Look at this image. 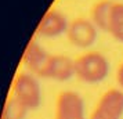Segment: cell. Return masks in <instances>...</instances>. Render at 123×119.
<instances>
[{"label": "cell", "mask_w": 123, "mask_h": 119, "mask_svg": "<svg viewBox=\"0 0 123 119\" xmlns=\"http://www.w3.org/2000/svg\"><path fill=\"white\" fill-rule=\"evenodd\" d=\"M109 61L98 51H89L75 60V76L83 83L95 85L106 79Z\"/></svg>", "instance_id": "6da1fadb"}, {"label": "cell", "mask_w": 123, "mask_h": 119, "mask_svg": "<svg viewBox=\"0 0 123 119\" xmlns=\"http://www.w3.org/2000/svg\"><path fill=\"white\" fill-rule=\"evenodd\" d=\"M11 96L21 104H24L29 111L36 109L42 104V98H43L42 86H40L37 76L28 71H22L17 74L12 82Z\"/></svg>", "instance_id": "7a4b0ae2"}, {"label": "cell", "mask_w": 123, "mask_h": 119, "mask_svg": "<svg viewBox=\"0 0 123 119\" xmlns=\"http://www.w3.org/2000/svg\"><path fill=\"white\" fill-rule=\"evenodd\" d=\"M69 43L78 49H89L98 38V28L90 18H75L69 22L67 31Z\"/></svg>", "instance_id": "3957f363"}, {"label": "cell", "mask_w": 123, "mask_h": 119, "mask_svg": "<svg viewBox=\"0 0 123 119\" xmlns=\"http://www.w3.org/2000/svg\"><path fill=\"white\" fill-rule=\"evenodd\" d=\"M55 119H87L84 101L76 91H61L55 101Z\"/></svg>", "instance_id": "277c9868"}, {"label": "cell", "mask_w": 123, "mask_h": 119, "mask_svg": "<svg viewBox=\"0 0 123 119\" xmlns=\"http://www.w3.org/2000/svg\"><path fill=\"white\" fill-rule=\"evenodd\" d=\"M123 116V91L111 89L102 94L90 119H122Z\"/></svg>", "instance_id": "5b68a950"}, {"label": "cell", "mask_w": 123, "mask_h": 119, "mask_svg": "<svg viewBox=\"0 0 123 119\" xmlns=\"http://www.w3.org/2000/svg\"><path fill=\"white\" fill-rule=\"evenodd\" d=\"M75 76V60L62 54L50 56L40 78L55 82H68Z\"/></svg>", "instance_id": "8992f818"}, {"label": "cell", "mask_w": 123, "mask_h": 119, "mask_svg": "<svg viewBox=\"0 0 123 119\" xmlns=\"http://www.w3.org/2000/svg\"><path fill=\"white\" fill-rule=\"evenodd\" d=\"M69 21L58 10H50L42 18L36 33L46 39H55L62 35H67Z\"/></svg>", "instance_id": "52a82bcc"}, {"label": "cell", "mask_w": 123, "mask_h": 119, "mask_svg": "<svg viewBox=\"0 0 123 119\" xmlns=\"http://www.w3.org/2000/svg\"><path fill=\"white\" fill-rule=\"evenodd\" d=\"M49 58H50V54L36 40H31L29 44L26 46L25 51H24L22 64L25 65L28 72L40 78L46 68V65H47Z\"/></svg>", "instance_id": "ba28073f"}, {"label": "cell", "mask_w": 123, "mask_h": 119, "mask_svg": "<svg viewBox=\"0 0 123 119\" xmlns=\"http://www.w3.org/2000/svg\"><path fill=\"white\" fill-rule=\"evenodd\" d=\"M113 3L115 1H112V0H100V1H97L94 6L91 7L90 19L98 28V31H105V32H108L109 18H111Z\"/></svg>", "instance_id": "9c48e42d"}, {"label": "cell", "mask_w": 123, "mask_h": 119, "mask_svg": "<svg viewBox=\"0 0 123 119\" xmlns=\"http://www.w3.org/2000/svg\"><path fill=\"white\" fill-rule=\"evenodd\" d=\"M108 32L119 42H123V3L115 1L112 7Z\"/></svg>", "instance_id": "30bf717a"}, {"label": "cell", "mask_w": 123, "mask_h": 119, "mask_svg": "<svg viewBox=\"0 0 123 119\" xmlns=\"http://www.w3.org/2000/svg\"><path fill=\"white\" fill-rule=\"evenodd\" d=\"M28 112V108L11 96L4 104L3 112H1V119H25Z\"/></svg>", "instance_id": "8fae6325"}, {"label": "cell", "mask_w": 123, "mask_h": 119, "mask_svg": "<svg viewBox=\"0 0 123 119\" xmlns=\"http://www.w3.org/2000/svg\"><path fill=\"white\" fill-rule=\"evenodd\" d=\"M116 79H117V83L119 86L123 89V63L119 65V69H117V75H116Z\"/></svg>", "instance_id": "7c38bea8"}]
</instances>
